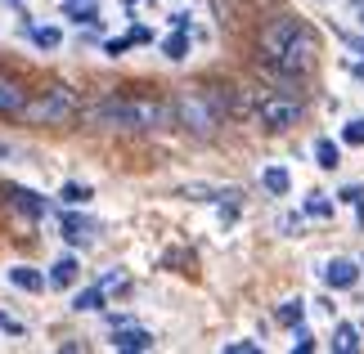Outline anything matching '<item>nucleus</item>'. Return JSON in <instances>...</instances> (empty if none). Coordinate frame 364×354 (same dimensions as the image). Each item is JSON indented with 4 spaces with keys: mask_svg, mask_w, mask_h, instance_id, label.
<instances>
[{
    "mask_svg": "<svg viewBox=\"0 0 364 354\" xmlns=\"http://www.w3.org/2000/svg\"><path fill=\"white\" fill-rule=\"evenodd\" d=\"M257 50H261V63H279L301 77L315 72V63H319V36L301 18H292V13H274V18L261 23Z\"/></svg>",
    "mask_w": 364,
    "mask_h": 354,
    "instance_id": "1",
    "label": "nucleus"
},
{
    "mask_svg": "<svg viewBox=\"0 0 364 354\" xmlns=\"http://www.w3.org/2000/svg\"><path fill=\"white\" fill-rule=\"evenodd\" d=\"M90 126H104V131H158L176 117L171 104H158V99H131V94H104L81 112Z\"/></svg>",
    "mask_w": 364,
    "mask_h": 354,
    "instance_id": "2",
    "label": "nucleus"
},
{
    "mask_svg": "<svg viewBox=\"0 0 364 354\" xmlns=\"http://www.w3.org/2000/svg\"><path fill=\"white\" fill-rule=\"evenodd\" d=\"M171 112L176 121L193 135H216L220 126L230 121V104H225V90H207V86H185L171 99Z\"/></svg>",
    "mask_w": 364,
    "mask_h": 354,
    "instance_id": "3",
    "label": "nucleus"
},
{
    "mask_svg": "<svg viewBox=\"0 0 364 354\" xmlns=\"http://www.w3.org/2000/svg\"><path fill=\"white\" fill-rule=\"evenodd\" d=\"M18 117H27L32 126H63V121L77 117V94L68 86H50V90H41V94L27 99Z\"/></svg>",
    "mask_w": 364,
    "mask_h": 354,
    "instance_id": "4",
    "label": "nucleus"
},
{
    "mask_svg": "<svg viewBox=\"0 0 364 354\" xmlns=\"http://www.w3.org/2000/svg\"><path fill=\"white\" fill-rule=\"evenodd\" d=\"M301 112H306V104H301L297 94L274 90V94H265L261 104H257V121L265 126V131H292V126L301 121Z\"/></svg>",
    "mask_w": 364,
    "mask_h": 354,
    "instance_id": "5",
    "label": "nucleus"
},
{
    "mask_svg": "<svg viewBox=\"0 0 364 354\" xmlns=\"http://www.w3.org/2000/svg\"><path fill=\"white\" fill-rule=\"evenodd\" d=\"M324 282H328L333 292L355 287V282H360V265H355V260H333V265L324 269Z\"/></svg>",
    "mask_w": 364,
    "mask_h": 354,
    "instance_id": "6",
    "label": "nucleus"
},
{
    "mask_svg": "<svg viewBox=\"0 0 364 354\" xmlns=\"http://www.w3.org/2000/svg\"><path fill=\"white\" fill-rule=\"evenodd\" d=\"M23 104H27V90L18 86V81L0 77V117H18Z\"/></svg>",
    "mask_w": 364,
    "mask_h": 354,
    "instance_id": "7",
    "label": "nucleus"
},
{
    "mask_svg": "<svg viewBox=\"0 0 364 354\" xmlns=\"http://www.w3.org/2000/svg\"><path fill=\"white\" fill-rule=\"evenodd\" d=\"M77 274H81V265H77L73 256H59V260L50 265V274H46V278H50V287H59V292H63V287H73V282H77Z\"/></svg>",
    "mask_w": 364,
    "mask_h": 354,
    "instance_id": "8",
    "label": "nucleus"
},
{
    "mask_svg": "<svg viewBox=\"0 0 364 354\" xmlns=\"http://www.w3.org/2000/svg\"><path fill=\"white\" fill-rule=\"evenodd\" d=\"M113 350H153V336L144 328H117L113 332Z\"/></svg>",
    "mask_w": 364,
    "mask_h": 354,
    "instance_id": "9",
    "label": "nucleus"
},
{
    "mask_svg": "<svg viewBox=\"0 0 364 354\" xmlns=\"http://www.w3.org/2000/svg\"><path fill=\"white\" fill-rule=\"evenodd\" d=\"M9 282H14V287H23V292H41V287H50V278H46V274H36V269H27V265H14V269H9Z\"/></svg>",
    "mask_w": 364,
    "mask_h": 354,
    "instance_id": "10",
    "label": "nucleus"
},
{
    "mask_svg": "<svg viewBox=\"0 0 364 354\" xmlns=\"http://www.w3.org/2000/svg\"><path fill=\"white\" fill-rule=\"evenodd\" d=\"M63 238L81 247V243H90V238H95V224L81 220V216H63Z\"/></svg>",
    "mask_w": 364,
    "mask_h": 354,
    "instance_id": "11",
    "label": "nucleus"
},
{
    "mask_svg": "<svg viewBox=\"0 0 364 354\" xmlns=\"http://www.w3.org/2000/svg\"><path fill=\"white\" fill-rule=\"evenodd\" d=\"M9 197H14V206H18V211H27L32 220H41V216H46V202H41V193H27V189H9Z\"/></svg>",
    "mask_w": 364,
    "mask_h": 354,
    "instance_id": "12",
    "label": "nucleus"
},
{
    "mask_svg": "<svg viewBox=\"0 0 364 354\" xmlns=\"http://www.w3.org/2000/svg\"><path fill=\"white\" fill-rule=\"evenodd\" d=\"M333 350H338V354H355V350H360V332L342 323V328L333 332Z\"/></svg>",
    "mask_w": 364,
    "mask_h": 354,
    "instance_id": "13",
    "label": "nucleus"
},
{
    "mask_svg": "<svg viewBox=\"0 0 364 354\" xmlns=\"http://www.w3.org/2000/svg\"><path fill=\"white\" fill-rule=\"evenodd\" d=\"M261 179H265V189H270V193H279V197H284V193L292 189V179H288V171H284V166H270V171H265Z\"/></svg>",
    "mask_w": 364,
    "mask_h": 354,
    "instance_id": "14",
    "label": "nucleus"
},
{
    "mask_svg": "<svg viewBox=\"0 0 364 354\" xmlns=\"http://www.w3.org/2000/svg\"><path fill=\"white\" fill-rule=\"evenodd\" d=\"M73 309H81V314H90V309H104V287H86V292L77 296Z\"/></svg>",
    "mask_w": 364,
    "mask_h": 354,
    "instance_id": "15",
    "label": "nucleus"
},
{
    "mask_svg": "<svg viewBox=\"0 0 364 354\" xmlns=\"http://www.w3.org/2000/svg\"><path fill=\"white\" fill-rule=\"evenodd\" d=\"M315 157H319L324 171H333V166H338V144H333V139H315Z\"/></svg>",
    "mask_w": 364,
    "mask_h": 354,
    "instance_id": "16",
    "label": "nucleus"
},
{
    "mask_svg": "<svg viewBox=\"0 0 364 354\" xmlns=\"http://www.w3.org/2000/svg\"><path fill=\"white\" fill-rule=\"evenodd\" d=\"M59 197H63L68 206H86V202H90V189H86V184H63Z\"/></svg>",
    "mask_w": 364,
    "mask_h": 354,
    "instance_id": "17",
    "label": "nucleus"
},
{
    "mask_svg": "<svg viewBox=\"0 0 364 354\" xmlns=\"http://www.w3.org/2000/svg\"><path fill=\"white\" fill-rule=\"evenodd\" d=\"M274 319L284 323V328H297V323H301V301H288V305H279V309H274Z\"/></svg>",
    "mask_w": 364,
    "mask_h": 354,
    "instance_id": "18",
    "label": "nucleus"
},
{
    "mask_svg": "<svg viewBox=\"0 0 364 354\" xmlns=\"http://www.w3.org/2000/svg\"><path fill=\"white\" fill-rule=\"evenodd\" d=\"M342 144H351V148L364 144V121H346L342 126Z\"/></svg>",
    "mask_w": 364,
    "mask_h": 354,
    "instance_id": "19",
    "label": "nucleus"
},
{
    "mask_svg": "<svg viewBox=\"0 0 364 354\" xmlns=\"http://www.w3.org/2000/svg\"><path fill=\"white\" fill-rule=\"evenodd\" d=\"M185 45H189L185 36H166L162 40V54H166V59H185Z\"/></svg>",
    "mask_w": 364,
    "mask_h": 354,
    "instance_id": "20",
    "label": "nucleus"
},
{
    "mask_svg": "<svg viewBox=\"0 0 364 354\" xmlns=\"http://www.w3.org/2000/svg\"><path fill=\"white\" fill-rule=\"evenodd\" d=\"M346 206H364V184H346V189L338 193Z\"/></svg>",
    "mask_w": 364,
    "mask_h": 354,
    "instance_id": "21",
    "label": "nucleus"
},
{
    "mask_svg": "<svg viewBox=\"0 0 364 354\" xmlns=\"http://www.w3.org/2000/svg\"><path fill=\"white\" fill-rule=\"evenodd\" d=\"M306 211H311V216H319V220H324V216H328L333 206L324 202V193H311V202H306Z\"/></svg>",
    "mask_w": 364,
    "mask_h": 354,
    "instance_id": "22",
    "label": "nucleus"
},
{
    "mask_svg": "<svg viewBox=\"0 0 364 354\" xmlns=\"http://www.w3.org/2000/svg\"><path fill=\"white\" fill-rule=\"evenodd\" d=\"M225 350H230V354H257L261 345H257V341H230Z\"/></svg>",
    "mask_w": 364,
    "mask_h": 354,
    "instance_id": "23",
    "label": "nucleus"
},
{
    "mask_svg": "<svg viewBox=\"0 0 364 354\" xmlns=\"http://www.w3.org/2000/svg\"><path fill=\"white\" fill-rule=\"evenodd\" d=\"M32 36H36V45H46V50L59 45V32H46V27H41V32H32Z\"/></svg>",
    "mask_w": 364,
    "mask_h": 354,
    "instance_id": "24",
    "label": "nucleus"
}]
</instances>
